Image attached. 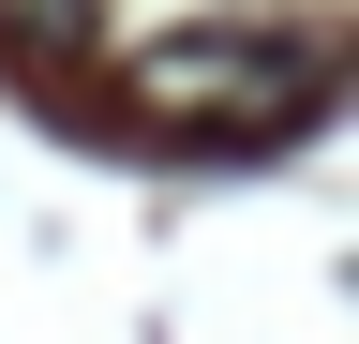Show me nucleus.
<instances>
[{
  "label": "nucleus",
  "mask_w": 359,
  "mask_h": 344,
  "mask_svg": "<svg viewBox=\"0 0 359 344\" xmlns=\"http://www.w3.org/2000/svg\"><path fill=\"white\" fill-rule=\"evenodd\" d=\"M135 105L150 120H269V135H299L330 105V46L314 30H165L135 60Z\"/></svg>",
  "instance_id": "f257e3e1"
},
{
  "label": "nucleus",
  "mask_w": 359,
  "mask_h": 344,
  "mask_svg": "<svg viewBox=\"0 0 359 344\" xmlns=\"http://www.w3.org/2000/svg\"><path fill=\"white\" fill-rule=\"evenodd\" d=\"M0 30L15 46H90V0H0Z\"/></svg>",
  "instance_id": "f03ea898"
}]
</instances>
